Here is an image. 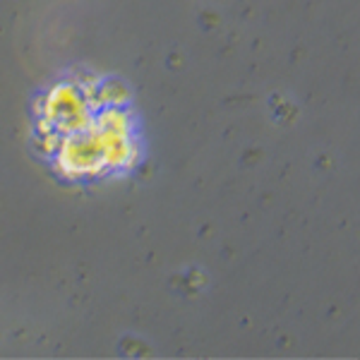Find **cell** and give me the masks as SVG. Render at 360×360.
<instances>
[{"label":"cell","mask_w":360,"mask_h":360,"mask_svg":"<svg viewBox=\"0 0 360 360\" xmlns=\"http://www.w3.org/2000/svg\"><path fill=\"white\" fill-rule=\"evenodd\" d=\"M53 168L65 180H89L108 176L106 142L94 123L72 135H63L53 154Z\"/></svg>","instance_id":"1"},{"label":"cell","mask_w":360,"mask_h":360,"mask_svg":"<svg viewBox=\"0 0 360 360\" xmlns=\"http://www.w3.org/2000/svg\"><path fill=\"white\" fill-rule=\"evenodd\" d=\"M37 115L49 120L58 135L63 137L89 127L91 118H94V108H91L89 98L84 96V91L72 79H63L39 98Z\"/></svg>","instance_id":"2"},{"label":"cell","mask_w":360,"mask_h":360,"mask_svg":"<svg viewBox=\"0 0 360 360\" xmlns=\"http://www.w3.org/2000/svg\"><path fill=\"white\" fill-rule=\"evenodd\" d=\"M130 96H132L130 86L123 84L120 79H98L89 103L94 111L103 106H125V103L130 101Z\"/></svg>","instance_id":"3"},{"label":"cell","mask_w":360,"mask_h":360,"mask_svg":"<svg viewBox=\"0 0 360 360\" xmlns=\"http://www.w3.org/2000/svg\"><path fill=\"white\" fill-rule=\"evenodd\" d=\"M58 144H60V135L56 130H34V149L39 156H53Z\"/></svg>","instance_id":"4"}]
</instances>
